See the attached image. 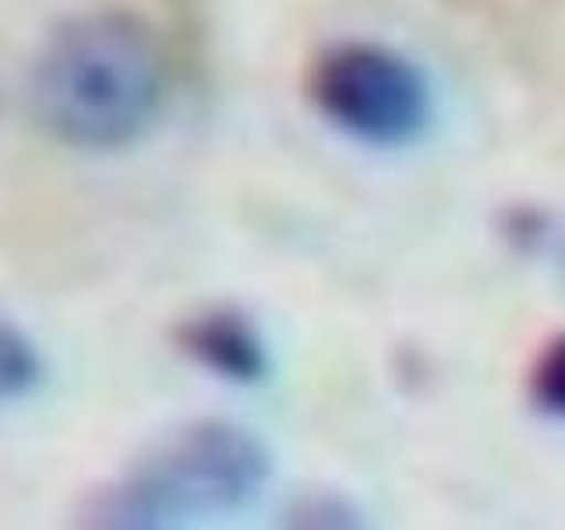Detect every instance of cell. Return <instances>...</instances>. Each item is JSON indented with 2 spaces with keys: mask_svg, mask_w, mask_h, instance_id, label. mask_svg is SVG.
<instances>
[{
  "mask_svg": "<svg viewBox=\"0 0 565 530\" xmlns=\"http://www.w3.org/2000/svg\"><path fill=\"white\" fill-rule=\"evenodd\" d=\"M170 96V53L146 14L88 8L57 22L29 67L40 131L78 152H117L146 138Z\"/></svg>",
  "mask_w": 565,
  "mask_h": 530,
  "instance_id": "obj_1",
  "label": "cell"
},
{
  "mask_svg": "<svg viewBox=\"0 0 565 530\" xmlns=\"http://www.w3.org/2000/svg\"><path fill=\"white\" fill-rule=\"evenodd\" d=\"M269 470V449L241 424L194 421L88 495L82 523L156 530L220 520L252 506Z\"/></svg>",
  "mask_w": 565,
  "mask_h": 530,
  "instance_id": "obj_2",
  "label": "cell"
},
{
  "mask_svg": "<svg viewBox=\"0 0 565 530\" xmlns=\"http://www.w3.org/2000/svg\"><path fill=\"white\" fill-rule=\"evenodd\" d=\"M308 99L335 131L375 149L411 146L431 124V88L399 50L329 43L308 64Z\"/></svg>",
  "mask_w": 565,
  "mask_h": 530,
  "instance_id": "obj_3",
  "label": "cell"
},
{
  "mask_svg": "<svg viewBox=\"0 0 565 530\" xmlns=\"http://www.w3.org/2000/svg\"><path fill=\"white\" fill-rule=\"evenodd\" d=\"M188 361L230 385H258L269 375V343L241 308H205L188 315L173 332Z\"/></svg>",
  "mask_w": 565,
  "mask_h": 530,
  "instance_id": "obj_4",
  "label": "cell"
},
{
  "mask_svg": "<svg viewBox=\"0 0 565 530\" xmlns=\"http://www.w3.org/2000/svg\"><path fill=\"white\" fill-rule=\"evenodd\" d=\"M46 364L32 336L0 315V403H18L43 385Z\"/></svg>",
  "mask_w": 565,
  "mask_h": 530,
  "instance_id": "obj_5",
  "label": "cell"
},
{
  "mask_svg": "<svg viewBox=\"0 0 565 530\" xmlns=\"http://www.w3.org/2000/svg\"><path fill=\"white\" fill-rule=\"evenodd\" d=\"M534 400L541 411L565 417V336L547 347L534 368Z\"/></svg>",
  "mask_w": 565,
  "mask_h": 530,
  "instance_id": "obj_6",
  "label": "cell"
}]
</instances>
